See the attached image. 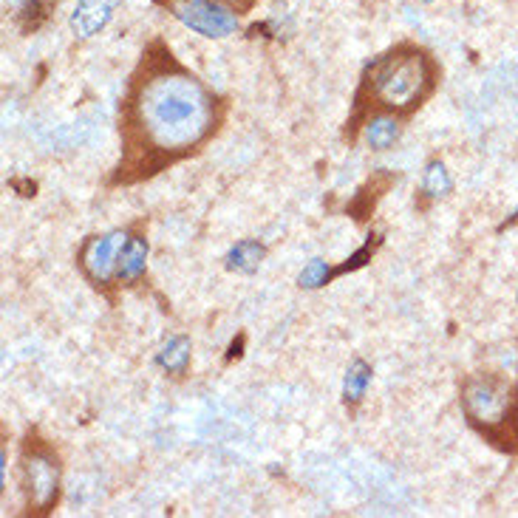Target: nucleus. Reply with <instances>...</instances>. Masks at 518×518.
<instances>
[{
	"label": "nucleus",
	"mask_w": 518,
	"mask_h": 518,
	"mask_svg": "<svg viewBox=\"0 0 518 518\" xmlns=\"http://www.w3.org/2000/svg\"><path fill=\"white\" fill-rule=\"evenodd\" d=\"M224 117L227 102L156 40L119 105L122 159L108 184L145 182L193 156L218 134Z\"/></svg>",
	"instance_id": "nucleus-1"
},
{
	"label": "nucleus",
	"mask_w": 518,
	"mask_h": 518,
	"mask_svg": "<svg viewBox=\"0 0 518 518\" xmlns=\"http://www.w3.org/2000/svg\"><path fill=\"white\" fill-rule=\"evenodd\" d=\"M436 83L439 68L425 49L400 43L380 54L363 71L360 88L354 94V114L346 122V139H354V131L363 128L371 114H391L400 119L417 114L436 91Z\"/></svg>",
	"instance_id": "nucleus-2"
},
{
	"label": "nucleus",
	"mask_w": 518,
	"mask_h": 518,
	"mask_svg": "<svg viewBox=\"0 0 518 518\" xmlns=\"http://www.w3.org/2000/svg\"><path fill=\"white\" fill-rule=\"evenodd\" d=\"M468 422L502 451H518V388L499 374H473L462 385Z\"/></svg>",
	"instance_id": "nucleus-3"
},
{
	"label": "nucleus",
	"mask_w": 518,
	"mask_h": 518,
	"mask_svg": "<svg viewBox=\"0 0 518 518\" xmlns=\"http://www.w3.org/2000/svg\"><path fill=\"white\" fill-rule=\"evenodd\" d=\"M63 465L60 456L37 431H29L20 448V490L32 516H49L60 504Z\"/></svg>",
	"instance_id": "nucleus-4"
},
{
	"label": "nucleus",
	"mask_w": 518,
	"mask_h": 518,
	"mask_svg": "<svg viewBox=\"0 0 518 518\" xmlns=\"http://www.w3.org/2000/svg\"><path fill=\"white\" fill-rule=\"evenodd\" d=\"M128 233L125 230H111V233L91 235L85 238V244L77 252V267L83 272V278L94 289L108 292L119 286L117 281V264H119V250L125 244Z\"/></svg>",
	"instance_id": "nucleus-5"
},
{
	"label": "nucleus",
	"mask_w": 518,
	"mask_h": 518,
	"mask_svg": "<svg viewBox=\"0 0 518 518\" xmlns=\"http://www.w3.org/2000/svg\"><path fill=\"white\" fill-rule=\"evenodd\" d=\"M156 3H162L187 29L210 40L230 37L238 29V15L218 0H156Z\"/></svg>",
	"instance_id": "nucleus-6"
},
{
	"label": "nucleus",
	"mask_w": 518,
	"mask_h": 518,
	"mask_svg": "<svg viewBox=\"0 0 518 518\" xmlns=\"http://www.w3.org/2000/svg\"><path fill=\"white\" fill-rule=\"evenodd\" d=\"M148 238L145 233L134 227V230H128V238H125V244H122V250H119V264H117V281L119 286H139L145 281V275H148Z\"/></svg>",
	"instance_id": "nucleus-7"
},
{
	"label": "nucleus",
	"mask_w": 518,
	"mask_h": 518,
	"mask_svg": "<svg viewBox=\"0 0 518 518\" xmlns=\"http://www.w3.org/2000/svg\"><path fill=\"white\" fill-rule=\"evenodd\" d=\"M117 0H80L71 15V32L80 40L97 37L111 23Z\"/></svg>",
	"instance_id": "nucleus-8"
},
{
	"label": "nucleus",
	"mask_w": 518,
	"mask_h": 518,
	"mask_svg": "<svg viewBox=\"0 0 518 518\" xmlns=\"http://www.w3.org/2000/svg\"><path fill=\"white\" fill-rule=\"evenodd\" d=\"M391 184H397V176H394V173H388V170L374 173V176L357 190V196L351 199L349 216L354 218V221H360V224L368 221L371 213H374V207H377V201H380V196H385V190H388Z\"/></svg>",
	"instance_id": "nucleus-9"
},
{
	"label": "nucleus",
	"mask_w": 518,
	"mask_h": 518,
	"mask_svg": "<svg viewBox=\"0 0 518 518\" xmlns=\"http://www.w3.org/2000/svg\"><path fill=\"white\" fill-rule=\"evenodd\" d=\"M402 136V119L391 114H371L363 122V139L371 151H391Z\"/></svg>",
	"instance_id": "nucleus-10"
},
{
	"label": "nucleus",
	"mask_w": 518,
	"mask_h": 518,
	"mask_svg": "<svg viewBox=\"0 0 518 518\" xmlns=\"http://www.w3.org/2000/svg\"><path fill=\"white\" fill-rule=\"evenodd\" d=\"M453 193V179L448 165L442 159H431L425 170H422V179H419V207H428L431 201L445 199Z\"/></svg>",
	"instance_id": "nucleus-11"
},
{
	"label": "nucleus",
	"mask_w": 518,
	"mask_h": 518,
	"mask_svg": "<svg viewBox=\"0 0 518 518\" xmlns=\"http://www.w3.org/2000/svg\"><path fill=\"white\" fill-rule=\"evenodd\" d=\"M190 360H193V343H190V337L184 335L170 337L168 343L156 351V366L173 380H182L187 368H190Z\"/></svg>",
	"instance_id": "nucleus-12"
},
{
	"label": "nucleus",
	"mask_w": 518,
	"mask_h": 518,
	"mask_svg": "<svg viewBox=\"0 0 518 518\" xmlns=\"http://www.w3.org/2000/svg\"><path fill=\"white\" fill-rule=\"evenodd\" d=\"M264 258H267V247L255 238H244L224 255V267H227V272H235V275H252L264 264Z\"/></svg>",
	"instance_id": "nucleus-13"
},
{
	"label": "nucleus",
	"mask_w": 518,
	"mask_h": 518,
	"mask_svg": "<svg viewBox=\"0 0 518 518\" xmlns=\"http://www.w3.org/2000/svg\"><path fill=\"white\" fill-rule=\"evenodd\" d=\"M371 377H374V368L368 366L363 357H354L346 368V377H343V405L354 411L360 402L366 400L368 385H371Z\"/></svg>",
	"instance_id": "nucleus-14"
},
{
	"label": "nucleus",
	"mask_w": 518,
	"mask_h": 518,
	"mask_svg": "<svg viewBox=\"0 0 518 518\" xmlns=\"http://www.w3.org/2000/svg\"><path fill=\"white\" fill-rule=\"evenodd\" d=\"M57 6V0H6V9H12L26 32H34L49 12Z\"/></svg>",
	"instance_id": "nucleus-15"
},
{
	"label": "nucleus",
	"mask_w": 518,
	"mask_h": 518,
	"mask_svg": "<svg viewBox=\"0 0 518 518\" xmlns=\"http://www.w3.org/2000/svg\"><path fill=\"white\" fill-rule=\"evenodd\" d=\"M332 278H335V267H329L323 258H312V261L301 269L298 286H301V289H320V286L329 284Z\"/></svg>",
	"instance_id": "nucleus-16"
},
{
	"label": "nucleus",
	"mask_w": 518,
	"mask_h": 518,
	"mask_svg": "<svg viewBox=\"0 0 518 518\" xmlns=\"http://www.w3.org/2000/svg\"><path fill=\"white\" fill-rule=\"evenodd\" d=\"M383 247V233H371L368 235V241L360 247V250L351 255L346 264H340V267H335V278L337 275H346V272H357V269H363L377 255V250Z\"/></svg>",
	"instance_id": "nucleus-17"
},
{
	"label": "nucleus",
	"mask_w": 518,
	"mask_h": 518,
	"mask_svg": "<svg viewBox=\"0 0 518 518\" xmlns=\"http://www.w3.org/2000/svg\"><path fill=\"white\" fill-rule=\"evenodd\" d=\"M218 3L230 6L235 15H244V12H250L252 6H255V0H218Z\"/></svg>",
	"instance_id": "nucleus-18"
},
{
	"label": "nucleus",
	"mask_w": 518,
	"mask_h": 518,
	"mask_svg": "<svg viewBox=\"0 0 518 518\" xmlns=\"http://www.w3.org/2000/svg\"><path fill=\"white\" fill-rule=\"evenodd\" d=\"M241 346H244V335L233 340V346H230V354H227V363L233 360V357H241Z\"/></svg>",
	"instance_id": "nucleus-19"
},
{
	"label": "nucleus",
	"mask_w": 518,
	"mask_h": 518,
	"mask_svg": "<svg viewBox=\"0 0 518 518\" xmlns=\"http://www.w3.org/2000/svg\"><path fill=\"white\" fill-rule=\"evenodd\" d=\"M425 3H431V0H425Z\"/></svg>",
	"instance_id": "nucleus-20"
}]
</instances>
